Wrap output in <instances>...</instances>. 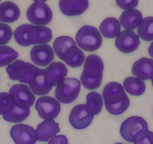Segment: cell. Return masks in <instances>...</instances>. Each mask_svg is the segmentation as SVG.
I'll use <instances>...</instances> for the list:
<instances>
[{
	"label": "cell",
	"instance_id": "1",
	"mask_svg": "<svg viewBox=\"0 0 153 144\" xmlns=\"http://www.w3.org/2000/svg\"><path fill=\"white\" fill-rule=\"evenodd\" d=\"M40 69L34 65L23 60H15L7 67L6 71L11 80H17L30 85Z\"/></svg>",
	"mask_w": 153,
	"mask_h": 144
},
{
	"label": "cell",
	"instance_id": "2",
	"mask_svg": "<svg viewBox=\"0 0 153 144\" xmlns=\"http://www.w3.org/2000/svg\"><path fill=\"white\" fill-rule=\"evenodd\" d=\"M76 42L79 48L83 50L93 52L101 48L102 36L97 28L86 25L77 31Z\"/></svg>",
	"mask_w": 153,
	"mask_h": 144
},
{
	"label": "cell",
	"instance_id": "3",
	"mask_svg": "<svg viewBox=\"0 0 153 144\" xmlns=\"http://www.w3.org/2000/svg\"><path fill=\"white\" fill-rule=\"evenodd\" d=\"M81 83L77 79L66 77L56 86V99L59 103L68 104L74 101L78 96Z\"/></svg>",
	"mask_w": 153,
	"mask_h": 144
},
{
	"label": "cell",
	"instance_id": "4",
	"mask_svg": "<svg viewBox=\"0 0 153 144\" xmlns=\"http://www.w3.org/2000/svg\"><path fill=\"white\" fill-rule=\"evenodd\" d=\"M26 17L32 24L44 26L51 23L53 19V12L44 1H35L28 8Z\"/></svg>",
	"mask_w": 153,
	"mask_h": 144
},
{
	"label": "cell",
	"instance_id": "5",
	"mask_svg": "<svg viewBox=\"0 0 153 144\" xmlns=\"http://www.w3.org/2000/svg\"><path fill=\"white\" fill-rule=\"evenodd\" d=\"M144 130H148V124L143 117L134 116L126 119L120 128V134L125 140L134 142L136 135Z\"/></svg>",
	"mask_w": 153,
	"mask_h": 144
},
{
	"label": "cell",
	"instance_id": "6",
	"mask_svg": "<svg viewBox=\"0 0 153 144\" xmlns=\"http://www.w3.org/2000/svg\"><path fill=\"white\" fill-rule=\"evenodd\" d=\"M35 110L38 116L44 120H53L56 118L61 111L60 103L51 96H42L37 100Z\"/></svg>",
	"mask_w": 153,
	"mask_h": 144
},
{
	"label": "cell",
	"instance_id": "7",
	"mask_svg": "<svg viewBox=\"0 0 153 144\" xmlns=\"http://www.w3.org/2000/svg\"><path fill=\"white\" fill-rule=\"evenodd\" d=\"M14 104L20 108H30L34 104L35 96L29 86L25 84L13 85L9 90Z\"/></svg>",
	"mask_w": 153,
	"mask_h": 144
},
{
	"label": "cell",
	"instance_id": "8",
	"mask_svg": "<svg viewBox=\"0 0 153 144\" xmlns=\"http://www.w3.org/2000/svg\"><path fill=\"white\" fill-rule=\"evenodd\" d=\"M94 116L88 111L86 104L75 106L69 115V122L74 128L83 130L90 125Z\"/></svg>",
	"mask_w": 153,
	"mask_h": 144
},
{
	"label": "cell",
	"instance_id": "9",
	"mask_svg": "<svg viewBox=\"0 0 153 144\" xmlns=\"http://www.w3.org/2000/svg\"><path fill=\"white\" fill-rule=\"evenodd\" d=\"M16 42L20 46L29 47L36 45L38 38V30L36 26L23 24L19 26L14 32Z\"/></svg>",
	"mask_w": 153,
	"mask_h": 144
},
{
	"label": "cell",
	"instance_id": "10",
	"mask_svg": "<svg viewBox=\"0 0 153 144\" xmlns=\"http://www.w3.org/2000/svg\"><path fill=\"white\" fill-rule=\"evenodd\" d=\"M10 135L16 144H35L38 140L35 129L25 124L13 126L10 131Z\"/></svg>",
	"mask_w": 153,
	"mask_h": 144
},
{
	"label": "cell",
	"instance_id": "11",
	"mask_svg": "<svg viewBox=\"0 0 153 144\" xmlns=\"http://www.w3.org/2000/svg\"><path fill=\"white\" fill-rule=\"evenodd\" d=\"M115 45L122 53H131L139 47V36L134 31L124 30L116 38Z\"/></svg>",
	"mask_w": 153,
	"mask_h": 144
},
{
	"label": "cell",
	"instance_id": "12",
	"mask_svg": "<svg viewBox=\"0 0 153 144\" xmlns=\"http://www.w3.org/2000/svg\"><path fill=\"white\" fill-rule=\"evenodd\" d=\"M30 58L36 65L46 67L54 59V50L48 45H36L31 50Z\"/></svg>",
	"mask_w": 153,
	"mask_h": 144
},
{
	"label": "cell",
	"instance_id": "13",
	"mask_svg": "<svg viewBox=\"0 0 153 144\" xmlns=\"http://www.w3.org/2000/svg\"><path fill=\"white\" fill-rule=\"evenodd\" d=\"M88 0H60L59 7L63 14L69 17L81 15L89 8Z\"/></svg>",
	"mask_w": 153,
	"mask_h": 144
},
{
	"label": "cell",
	"instance_id": "14",
	"mask_svg": "<svg viewBox=\"0 0 153 144\" xmlns=\"http://www.w3.org/2000/svg\"><path fill=\"white\" fill-rule=\"evenodd\" d=\"M124 88L117 82H110L104 86L102 92V97L104 104H113L123 101L126 96Z\"/></svg>",
	"mask_w": 153,
	"mask_h": 144
},
{
	"label": "cell",
	"instance_id": "15",
	"mask_svg": "<svg viewBox=\"0 0 153 144\" xmlns=\"http://www.w3.org/2000/svg\"><path fill=\"white\" fill-rule=\"evenodd\" d=\"M45 77L51 86H56L65 78L68 68L65 64L60 62H54L45 69Z\"/></svg>",
	"mask_w": 153,
	"mask_h": 144
},
{
	"label": "cell",
	"instance_id": "16",
	"mask_svg": "<svg viewBox=\"0 0 153 144\" xmlns=\"http://www.w3.org/2000/svg\"><path fill=\"white\" fill-rule=\"evenodd\" d=\"M60 131L59 125L53 120H46L37 126L35 130L38 140L48 142Z\"/></svg>",
	"mask_w": 153,
	"mask_h": 144
},
{
	"label": "cell",
	"instance_id": "17",
	"mask_svg": "<svg viewBox=\"0 0 153 144\" xmlns=\"http://www.w3.org/2000/svg\"><path fill=\"white\" fill-rule=\"evenodd\" d=\"M132 74L141 80H149L153 76V60L143 57L133 64Z\"/></svg>",
	"mask_w": 153,
	"mask_h": 144
},
{
	"label": "cell",
	"instance_id": "18",
	"mask_svg": "<svg viewBox=\"0 0 153 144\" xmlns=\"http://www.w3.org/2000/svg\"><path fill=\"white\" fill-rule=\"evenodd\" d=\"M143 20L142 14L137 9H131L123 12L120 17V25L126 30L133 31L139 26Z\"/></svg>",
	"mask_w": 153,
	"mask_h": 144
},
{
	"label": "cell",
	"instance_id": "19",
	"mask_svg": "<svg viewBox=\"0 0 153 144\" xmlns=\"http://www.w3.org/2000/svg\"><path fill=\"white\" fill-rule=\"evenodd\" d=\"M20 15L19 7L12 2H4L0 4V22L11 23L17 21Z\"/></svg>",
	"mask_w": 153,
	"mask_h": 144
},
{
	"label": "cell",
	"instance_id": "20",
	"mask_svg": "<svg viewBox=\"0 0 153 144\" xmlns=\"http://www.w3.org/2000/svg\"><path fill=\"white\" fill-rule=\"evenodd\" d=\"M104 63L101 57L95 54H91L86 57L83 72L85 74L92 77L102 76Z\"/></svg>",
	"mask_w": 153,
	"mask_h": 144
},
{
	"label": "cell",
	"instance_id": "21",
	"mask_svg": "<svg viewBox=\"0 0 153 144\" xmlns=\"http://www.w3.org/2000/svg\"><path fill=\"white\" fill-rule=\"evenodd\" d=\"M120 23L114 17H107L104 19L99 27V32L106 39L117 38L120 35Z\"/></svg>",
	"mask_w": 153,
	"mask_h": 144
},
{
	"label": "cell",
	"instance_id": "22",
	"mask_svg": "<svg viewBox=\"0 0 153 144\" xmlns=\"http://www.w3.org/2000/svg\"><path fill=\"white\" fill-rule=\"evenodd\" d=\"M30 89L36 95H45L51 92L52 86L45 77V69H40L34 81L29 85Z\"/></svg>",
	"mask_w": 153,
	"mask_h": 144
},
{
	"label": "cell",
	"instance_id": "23",
	"mask_svg": "<svg viewBox=\"0 0 153 144\" xmlns=\"http://www.w3.org/2000/svg\"><path fill=\"white\" fill-rule=\"evenodd\" d=\"M123 88L130 95L140 96L145 92L146 85L143 81L135 77H127L123 81Z\"/></svg>",
	"mask_w": 153,
	"mask_h": 144
},
{
	"label": "cell",
	"instance_id": "24",
	"mask_svg": "<svg viewBox=\"0 0 153 144\" xmlns=\"http://www.w3.org/2000/svg\"><path fill=\"white\" fill-rule=\"evenodd\" d=\"M63 61L71 68H78L85 61V55L83 51L76 47H72L68 50L64 56Z\"/></svg>",
	"mask_w": 153,
	"mask_h": 144
},
{
	"label": "cell",
	"instance_id": "25",
	"mask_svg": "<svg viewBox=\"0 0 153 144\" xmlns=\"http://www.w3.org/2000/svg\"><path fill=\"white\" fill-rule=\"evenodd\" d=\"M72 47H76L74 41L69 36H59L53 42V50L60 59L63 60L68 50Z\"/></svg>",
	"mask_w": 153,
	"mask_h": 144
},
{
	"label": "cell",
	"instance_id": "26",
	"mask_svg": "<svg viewBox=\"0 0 153 144\" xmlns=\"http://www.w3.org/2000/svg\"><path fill=\"white\" fill-rule=\"evenodd\" d=\"M86 107L92 115L95 116L99 114L103 107L102 96L96 92H89L86 95Z\"/></svg>",
	"mask_w": 153,
	"mask_h": 144
},
{
	"label": "cell",
	"instance_id": "27",
	"mask_svg": "<svg viewBox=\"0 0 153 144\" xmlns=\"http://www.w3.org/2000/svg\"><path fill=\"white\" fill-rule=\"evenodd\" d=\"M138 36L145 42L153 41V17L143 19L137 27Z\"/></svg>",
	"mask_w": 153,
	"mask_h": 144
},
{
	"label": "cell",
	"instance_id": "28",
	"mask_svg": "<svg viewBox=\"0 0 153 144\" xmlns=\"http://www.w3.org/2000/svg\"><path fill=\"white\" fill-rule=\"evenodd\" d=\"M30 114V108H20L17 105H14L12 111L3 115V119L8 122H20L28 118Z\"/></svg>",
	"mask_w": 153,
	"mask_h": 144
},
{
	"label": "cell",
	"instance_id": "29",
	"mask_svg": "<svg viewBox=\"0 0 153 144\" xmlns=\"http://www.w3.org/2000/svg\"><path fill=\"white\" fill-rule=\"evenodd\" d=\"M18 56L19 53L13 48L8 46H0V67L9 65Z\"/></svg>",
	"mask_w": 153,
	"mask_h": 144
},
{
	"label": "cell",
	"instance_id": "30",
	"mask_svg": "<svg viewBox=\"0 0 153 144\" xmlns=\"http://www.w3.org/2000/svg\"><path fill=\"white\" fill-rule=\"evenodd\" d=\"M129 105H130V100H129L128 97L126 95L124 99L120 102L113 104H105V107L107 112L110 113V114L118 116L121 115L123 113L126 112L128 108Z\"/></svg>",
	"mask_w": 153,
	"mask_h": 144
},
{
	"label": "cell",
	"instance_id": "31",
	"mask_svg": "<svg viewBox=\"0 0 153 144\" xmlns=\"http://www.w3.org/2000/svg\"><path fill=\"white\" fill-rule=\"evenodd\" d=\"M14 102L9 93H0V115H5L12 111L14 107Z\"/></svg>",
	"mask_w": 153,
	"mask_h": 144
},
{
	"label": "cell",
	"instance_id": "32",
	"mask_svg": "<svg viewBox=\"0 0 153 144\" xmlns=\"http://www.w3.org/2000/svg\"><path fill=\"white\" fill-rule=\"evenodd\" d=\"M81 83L85 88L90 90L96 89L101 86V82H102V76H98V77H92V76H88L85 74L84 73H82L81 77H80Z\"/></svg>",
	"mask_w": 153,
	"mask_h": 144
},
{
	"label": "cell",
	"instance_id": "33",
	"mask_svg": "<svg viewBox=\"0 0 153 144\" xmlns=\"http://www.w3.org/2000/svg\"><path fill=\"white\" fill-rule=\"evenodd\" d=\"M38 30V38L36 45H45L52 39V31L44 26H36Z\"/></svg>",
	"mask_w": 153,
	"mask_h": 144
},
{
	"label": "cell",
	"instance_id": "34",
	"mask_svg": "<svg viewBox=\"0 0 153 144\" xmlns=\"http://www.w3.org/2000/svg\"><path fill=\"white\" fill-rule=\"evenodd\" d=\"M134 144H153V132L144 130L136 135L134 140Z\"/></svg>",
	"mask_w": 153,
	"mask_h": 144
},
{
	"label": "cell",
	"instance_id": "35",
	"mask_svg": "<svg viewBox=\"0 0 153 144\" xmlns=\"http://www.w3.org/2000/svg\"><path fill=\"white\" fill-rule=\"evenodd\" d=\"M12 29L8 24L0 23V46H5L12 37Z\"/></svg>",
	"mask_w": 153,
	"mask_h": 144
},
{
	"label": "cell",
	"instance_id": "36",
	"mask_svg": "<svg viewBox=\"0 0 153 144\" xmlns=\"http://www.w3.org/2000/svg\"><path fill=\"white\" fill-rule=\"evenodd\" d=\"M116 2L120 8L127 11L134 9L138 5L137 0H117Z\"/></svg>",
	"mask_w": 153,
	"mask_h": 144
},
{
	"label": "cell",
	"instance_id": "37",
	"mask_svg": "<svg viewBox=\"0 0 153 144\" xmlns=\"http://www.w3.org/2000/svg\"><path fill=\"white\" fill-rule=\"evenodd\" d=\"M48 144H68V141L65 135H58L50 140Z\"/></svg>",
	"mask_w": 153,
	"mask_h": 144
},
{
	"label": "cell",
	"instance_id": "38",
	"mask_svg": "<svg viewBox=\"0 0 153 144\" xmlns=\"http://www.w3.org/2000/svg\"><path fill=\"white\" fill-rule=\"evenodd\" d=\"M148 52L150 56H151L152 58H153V42H152L151 45H150L149 47Z\"/></svg>",
	"mask_w": 153,
	"mask_h": 144
},
{
	"label": "cell",
	"instance_id": "39",
	"mask_svg": "<svg viewBox=\"0 0 153 144\" xmlns=\"http://www.w3.org/2000/svg\"><path fill=\"white\" fill-rule=\"evenodd\" d=\"M151 81H152V86H153V76H152V77L151 78Z\"/></svg>",
	"mask_w": 153,
	"mask_h": 144
},
{
	"label": "cell",
	"instance_id": "40",
	"mask_svg": "<svg viewBox=\"0 0 153 144\" xmlns=\"http://www.w3.org/2000/svg\"><path fill=\"white\" fill-rule=\"evenodd\" d=\"M114 144H123V143H116Z\"/></svg>",
	"mask_w": 153,
	"mask_h": 144
},
{
	"label": "cell",
	"instance_id": "41",
	"mask_svg": "<svg viewBox=\"0 0 153 144\" xmlns=\"http://www.w3.org/2000/svg\"><path fill=\"white\" fill-rule=\"evenodd\" d=\"M0 3H1V1H0Z\"/></svg>",
	"mask_w": 153,
	"mask_h": 144
}]
</instances>
